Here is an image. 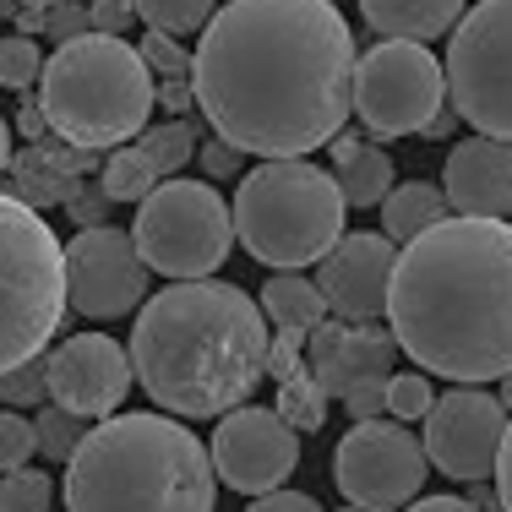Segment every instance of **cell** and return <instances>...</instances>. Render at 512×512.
Segmentation results:
<instances>
[{
	"label": "cell",
	"mask_w": 512,
	"mask_h": 512,
	"mask_svg": "<svg viewBox=\"0 0 512 512\" xmlns=\"http://www.w3.org/2000/svg\"><path fill=\"white\" fill-rule=\"evenodd\" d=\"M191 50V104L229 148L306 158L349 120L355 33L333 0H229Z\"/></svg>",
	"instance_id": "1"
},
{
	"label": "cell",
	"mask_w": 512,
	"mask_h": 512,
	"mask_svg": "<svg viewBox=\"0 0 512 512\" xmlns=\"http://www.w3.org/2000/svg\"><path fill=\"white\" fill-rule=\"evenodd\" d=\"M393 344L425 376L502 382L512 365V235L507 218H436L404 240L387 278Z\"/></svg>",
	"instance_id": "2"
},
{
	"label": "cell",
	"mask_w": 512,
	"mask_h": 512,
	"mask_svg": "<svg viewBox=\"0 0 512 512\" xmlns=\"http://www.w3.org/2000/svg\"><path fill=\"white\" fill-rule=\"evenodd\" d=\"M267 316L240 284L180 278L137 306L131 382L175 420H213L246 404L262 382Z\"/></svg>",
	"instance_id": "3"
},
{
	"label": "cell",
	"mask_w": 512,
	"mask_h": 512,
	"mask_svg": "<svg viewBox=\"0 0 512 512\" xmlns=\"http://www.w3.org/2000/svg\"><path fill=\"white\" fill-rule=\"evenodd\" d=\"M66 512H218L207 442L169 414H99L66 458Z\"/></svg>",
	"instance_id": "4"
},
{
	"label": "cell",
	"mask_w": 512,
	"mask_h": 512,
	"mask_svg": "<svg viewBox=\"0 0 512 512\" xmlns=\"http://www.w3.org/2000/svg\"><path fill=\"white\" fill-rule=\"evenodd\" d=\"M39 115L77 148H120L153 115V71L120 33H77L39 66Z\"/></svg>",
	"instance_id": "5"
},
{
	"label": "cell",
	"mask_w": 512,
	"mask_h": 512,
	"mask_svg": "<svg viewBox=\"0 0 512 512\" xmlns=\"http://www.w3.org/2000/svg\"><path fill=\"white\" fill-rule=\"evenodd\" d=\"M229 224L235 240L267 267H311L344 235V191L327 169L306 158H267L251 175H235Z\"/></svg>",
	"instance_id": "6"
},
{
	"label": "cell",
	"mask_w": 512,
	"mask_h": 512,
	"mask_svg": "<svg viewBox=\"0 0 512 512\" xmlns=\"http://www.w3.org/2000/svg\"><path fill=\"white\" fill-rule=\"evenodd\" d=\"M66 322L60 235L39 207L0 191V371L44 355Z\"/></svg>",
	"instance_id": "7"
},
{
	"label": "cell",
	"mask_w": 512,
	"mask_h": 512,
	"mask_svg": "<svg viewBox=\"0 0 512 512\" xmlns=\"http://www.w3.org/2000/svg\"><path fill=\"white\" fill-rule=\"evenodd\" d=\"M131 246L148 262V273L164 278H207L235 251V224L229 202L218 197L213 180H158L142 197Z\"/></svg>",
	"instance_id": "8"
},
{
	"label": "cell",
	"mask_w": 512,
	"mask_h": 512,
	"mask_svg": "<svg viewBox=\"0 0 512 512\" xmlns=\"http://www.w3.org/2000/svg\"><path fill=\"white\" fill-rule=\"evenodd\" d=\"M447 104L442 60L431 44L414 39H382L376 50L355 55V77H349V115L371 137H414L436 109Z\"/></svg>",
	"instance_id": "9"
},
{
	"label": "cell",
	"mask_w": 512,
	"mask_h": 512,
	"mask_svg": "<svg viewBox=\"0 0 512 512\" xmlns=\"http://www.w3.org/2000/svg\"><path fill=\"white\" fill-rule=\"evenodd\" d=\"M453 39H447V99L458 120H469L485 137L512 131V77H507V50H512V0H480L474 11H458Z\"/></svg>",
	"instance_id": "10"
},
{
	"label": "cell",
	"mask_w": 512,
	"mask_h": 512,
	"mask_svg": "<svg viewBox=\"0 0 512 512\" xmlns=\"http://www.w3.org/2000/svg\"><path fill=\"white\" fill-rule=\"evenodd\" d=\"M425 447L409 425L398 420H360L355 431H344V442L333 447V480L344 491V502H360L371 512H393L414 502L425 491Z\"/></svg>",
	"instance_id": "11"
},
{
	"label": "cell",
	"mask_w": 512,
	"mask_h": 512,
	"mask_svg": "<svg viewBox=\"0 0 512 512\" xmlns=\"http://www.w3.org/2000/svg\"><path fill=\"white\" fill-rule=\"evenodd\" d=\"M60 273H66V311L88 316V322H115V316L137 311L153 289L148 262L137 256L126 229L88 224L60 246Z\"/></svg>",
	"instance_id": "12"
},
{
	"label": "cell",
	"mask_w": 512,
	"mask_h": 512,
	"mask_svg": "<svg viewBox=\"0 0 512 512\" xmlns=\"http://www.w3.org/2000/svg\"><path fill=\"white\" fill-rule=\"evenodd\" d=\"M425 420V463L442 469L447 480H491L496 458L507 447V404L496 393H480L474 382H458L453 393L431 398Z\"/></svg>",
	"instance_id": "13"
},
{
	"label": "cell",
	"mask_w": 512,
	"mask_h": 512,
	"mask_svg": "<svg viewBox=\"0 0 512 512\" xmlns=\"http://www.w3.org/2000/svg\"><path fill=\"white\" fill-rule=\"evenodd\" d=\"M207 463H213L218 485H229V491H240V496H262V491H273V485H284L289 474H295L300 431H289V425L262 404H235L218 420Z\"/></svg>",
	"instance_id": "14"
},
{
	"label": "cell",
	"mask_w": 512,
	"mask_h": 512,
	"mask_svg": "<svg viewBox=\"0 0 512 512\" xmlns=\"http://www.w3.org/2000/svg\"><path fill=\"white\" fill-rule=\"evenodd\" d=\"M393 256L398 246L376 229H355L338 235L333 246L316 256V295L333 316L344 322H376L387 311V278H393Z\"/></svg>",
	"instance_id": "15"
},
{
	"label": "cell",
	"mask_w": 512,
	"mask_h": 512,
	"mask_svg": "<svg viewBox=\"0 0 512 512\" xmlns=\"http://www.w3.org/2000/svg\"><path fill=\"white\" fill-rule=\"evenodd\" d=\"M44 387H50L55 404L99 420V414H115L126 404L131 360L109 333H71L66 344H55L44 355Z\"/></svg>",
	"instance_id": "16"
},
{
	"label": "cell",
	"mask_w": 512,
	"mask_h": 512,
	"mask_svg": "<svg viewBox=\"0 0 512 512\" xmlns=\"http://www.w3.org/2000/svg\"><path fill=\"white\" fill-rule=\"evenodd\" d=\"M393 360H398V344L376 322H344V316L327 322L322 316L306 333V371L316 376V387L327 398H344L360 382H387Z\"/></svg>",
	"instance_id": "17"
},
{
	"label": "cell",
	"mask_w": 512,
	"mask_h": 512,
	"mask_svg": "<svg viewBox=\"0 0 512 512\" xmlns=\"http://www.w3.org/2000/svg\"><path fill=\"white\" fill-rule=\"evenodd\" d=\"M442 197H447V213L507 218L512 213V148H507V137L474 131L469 142H458V148L447 153Z\"/></svg>",
	"instance_id": "18"
},
{
	"label": "cell",
	"mask_w": 512,
	"mask_h": 512,
	"mask_svg": "<svg viewBox=\"0 0 512 512\" xmlns=\"http://www.w3.org/2000/svg\"><path fill=\"white\" fill-rule=\"evenodd\" d=\"M93 148H77V142L55 137V131H44V137H33L28 153H11L6 158V175H11V197L28 202V207H60L77 191V180L93 175Z\"/></svg>",
	"instance_id": "19"
},
{
	"label": "cell",
	"mask_w": 512,
	"mask_h": 512,
	"mask_svg": "<svg viewBox=\"0 0 512 512\" xmlns=\"http://www.w3.org/2000/svg\"><path fill=\"white\" fill-rule=\"evenodd\" d=\"M322 148L333 158V180L349 207H376L387 197V186H393V153L387 148H376L365 137H349V131H333Z\"/></svg>",
	"instance_id": "20"
},
{
	"label": "cell",
	"mask_w": 512,
	"mask_h": 512,
	"mask_svg": "<svg viewBox=\"0 0 512 512\" xmlns=\"http://www.w3.org/2000/svg\"><path fill=\"white\" fill-rule=\"evenodd\" d=\"M463 0H360V17L376 39H414L436 44L458 22Z\"/></svg>",
	"instance_id": "21"
},
{
	"label": "cell",
	"mask_w": 512,
	"mask_h": 512,
	"mask_svg": "<svg viewBox=\"0 0 512 512\" xmlns=\"http://www.w3.org/2000/svg\"><path fill=\"white\" fill-rule=\"evenodd\" d=\"M256 306H262L267 327H278V333H311V327L327 316L316 284H311V278H300V267H278V273L262 284Z\"/></svg>",
	"instance_id": "22"
},
{
	"label": "cell",
	"mask_w": 512,
	"mask_h": 512,
	"mask_svg": "<svg viewBox=\"0 0 512 512\" xmlns=\"http://www.w3.org/2000/svg\"><path fill=\"white\" fill-rule=\"evenodd\" d=\"M376 207H382V235L393 240V246H404V240H414L420 229H431L436 218H447V197H442V186H431V180L387 186V197Z\"/></svg>",
	"instance_id": "23"
},
{
	"label": "cell",
	"mask_w": 512,
	"mask_h": 512,
	"mask_svg": "<svg viewBox=\"0 0 512 512\" xmlns=\"http://www.w3.org/2000/svg\"><path fill=\"white\" fill-rule=\"evenodd\" d=\"M158 180H164V175L148 164V153H142V148H126V142H120V148L104 158V169H99V186H104L109 202H142V197L158 186Z\"/></svg>",
	"instance_id": "24"
},
{
	"label": "cell",
	"mask_w": 512,
	"mask_h": 512,
	"mask_svg": "<svg viewBox=\"0 0 512 512\" xmlns=\"http://www.w3.org/2000/svg\"><path fill=\"white\" fill-rule=\"evenodd\" d=\"M273 414L289 425V431H322L327 425V393L316 387V376L311 371H295V376H284L278 382V404H273Z\"/></svg>",
	"instance_id": "25"
},
{
	"label": "cell",
	"mask_w": 512,
	"mask_h": 512,
	"mask_svg": "<svg viewBox=\"0 0 512 512\" xmlns=\"http://www.w3.org/2000/svg\"><path fill=\"white\" fill-rule=\"evenodd\" d=\"M88 414L66 409V404H39V420H33V453H44L50 463H66L77 453V442L88 436Z\"/></svg>",
	"instance_id": "26"
},
{
	"label": "cell",
	"mask_w": 512,
	"mask_h": 512,
	"mask_svg": "<svg viewBox=\"0 0 512 512\" xmlns=\"http://www.w3.org/2000/svg\"><path fill=\"white\" fill-rule=\"evenodd\" d=\"M137 148L148 153V164L158 169V175H180V169L191 164V153H197V126H186V120L142 126L137 131Z\"/></svg>",
	"instance_id": "27"
},
{
	"label": "cell",
	"mask_w": 512,
	"mask_h": 512,
	"mask_svg": "<svg viewBox=\"0 0 512 512\" xmlns=\"http://www.w3.org/2000/svg\"><path fill=\"white\" fill-rule=\"evenodd\" d=\"M218 0H131V11H137L148 28L169 33V39H186V33H197L207 17H213Z\"/></svg>",
	"instance_id": "28"
},
{
	"label": "cell",
	"mask_w": 512,
	"mask_h": 512,
	"mask_svg": "<svg viewBox=\"0 0 512 512\" xmlns=\"http://www.w3.org/2000/svg\"><path fill=\"white\" fill-rule=\"evenodd\" d=\"M50 474L33 469V463H17V469L0 474V512H50Z\"/></svg>",
	"instance_id": "29"
},
{
	"label": "cell",
	"mask_w": 512,
	"mask_h": 512,
	"mask_svg": "<svg viewBox=\"0 0 512 512\" xmlns=\"http://www.w3.org/2000/svg\"><path fill=\"white\" fill-rule=\"evenodd\" d=\"M431 376L425 371H387L382 382V414H393V420H420L425 409H431Z\"/></svg>",
	"instance_id": "30"
},
{
	"label": "cell",
	"mask_w": 512,
	"mask_h": 512,
	"mask_svg": "<svg viewBox=\"0 0 512 512\" xmlns=\"http://www.w3.org/2000/svg\"><path fill=\"white\" fill-rule=\"evenodd\" d=\"M44 398H50V387H44V355H28L0 371V404L6 409H39Z\"/></svg>",
	"instance_id": "31"
},
{
	"label": "cell",
	"mask_w": 512,
	"mask_h": 512,
	"mask_svg": "<svg viewBox=\"0 0 512 512\" xmlns=\"http://www.w3.org/2000/svg\"><path fill=\"white\" fill-rule=\"evenodd\" d=\"M39 66H44L39 39H28V33H6V39H0V88L28 93L33 82H39Z\"/></svg>",
	"instance_id": "32"
},
{
	"label": "cell",
	"mask_w": 512,
	"mask_h": 512,
	"mask_svg": "<svg viewBox=\"0 0 512 512\" xmlns=\"http://www.w3.org/2000/svg\"><path fill=\"white\" fill-rule=\"evenodd\" d=\"M137 55L153 77H191V50L180 39H169V33H158V28H148V39L137 44Z\"/></svg>",
	"instance_id": "33"
},
{
	"label": "cell",
	"mask_w": 512,
	"mask_h": 512,
	"mask_svg": "<svg viewBox=\"0 0 512 512\" xmlns=\"http://www.w3.org/2000/svg\"><path fill=\"white\" fill-rule=\"evenodd\" d=\"M33 458V420H22V409L0 404V474Z\"/></svg>",
	"instance_id": "34"
},
{
	"label": "cell",
	"mask_w": 512,
	"mask_h": 512,
	"mask_svg": "<svg viewBox=\"0 0 512 512\" xmlns=\"http://www.w3.org/2000/svg\"><path fill=\"white\" fill-rule=\"evenodd\" d=\"M306 371V333H267V355H262V376L284 382V376Z\"/></svg>",
	"instance_id": "35"
},
{
	"label": "cell",
	"mask_w": 512,
	"mask_h": 512,
	"mask_svg": "<svg viewBox=\"0 0 512 512\" xmlns=\"http://www.w3.org/2000/svg\"><path fill=\"white\" fill-rule=\"evenodd\" d=\"M39 33L50 44H66V39H77V33H93L88 28V6H82V0H55V6H44Z\"/></svg>",
	"instance_id": "36"
},
{
	"label": "cell",
	"mask_w": 512,
	"mask_h": 512,
	"mask_svg": "<svg viewBox=\"0 0 512 512\" xmlns=\"http://www.w3.org/2000/svg\"><path fill=\"white\" fill-rule=\"evenodd\" d=\"M60 207L71 213V224H77V229H88V224H104L115 202H109V197H104V186L88 175V180H77V191H71V197L60 202Z\"/></svg>",
	"instance_id": "37"
},
{
	"label": "cell",
	"mask_w": 512,
	"mask_h": 512,
	"mask_svg": "<svg viewBox=\"0 0 512 512\" xmlns=\"http://www.w3.org/2000/svg\"><path fill=\"white\" fill-rule=\"evenodd\" d=\"M191 164H202V175L218 186V180H235L240 175V148H229L224 137H207V142H197Z\"/></svg>",
	"instance_id": "38"
},
{
	"label": "cell",
	"mask_w": 512,
	"mask_h": 512,
	"mask_svg": "<svg viewBox=\"0 0 512 512\" xmlns=\"http://www.w3.org/2000/svg\"><path fill=\"white\" fill-rule=\"evenodd\" d=\"M131 22H137L131 0H88V28L93 33H120V39H126Z\"/></svg>",
	"instance_id": "39"
},
{
	"label": "cell",
	"mask_w": 512,
	"mask_h": 512,
	"mask_svg": "<svg viewBox=\"0 0 512 512\" xmlns=\"http://www.w3.org/2000/svg\"><path fill=\"white\" fill-rule=\"evenodd\" d=\"M246 512H322V502H316V496H306V491H284V485H273V491L251 496Z\"/></svg>",
	"instance_id": "40"
},
{
	"label": "cell",
	"mask_w": 512,
	"mask_h": 512,
	"mask_svg": "<svg viewBox=\"0 0 512 512\" xmlns=\"http://www.w3.org/2000/svg\"><path fill=\"white\" fill-rule=\"evenodd\" d=\"M153 104L164 109V115H191V109H197L191 104V82L186 77H158L153 82Z\"/></svg>",
	"instance_id": "41"
},
{
	"label": "cell",
	"mask_w": 512,
	"mask_h": 512,
	"mask_svg": "<svg viewBox=\"0 0 512 512\" xmlns=\"http://www.w3.org/2000/svg\"><path fill=\"white\" fill-rule=\"evenodd\" d=\"M344 409L355 414V420H376L382 414V382H360L344 393Z\"/></svg>",
	"instance_id": "42"
},
{
	"label": "cell",
	"mask_w": 512,
	"mask_h": 512,
	"mask_svg": "<svg viewBox=\"0 0 512 512\" xmlns=\"http://www.w3.org/2000/svg\"><path fill=\"white\" fill-rule=\"evenodd\" d=\"M44 6H55V0H0V11H6L11 22H17L22 33H39V17Z\"/></svg>",
	"instance_id": "43"
},
{
	"label": "cell",
	"mask_w": 512,
	"mask_h": 512,
	"mask_svg": "<svg viewBox=\"0 0 512 512\" xmlns=\"http://www.w3.org/2000/svg\"><path fill=\"white\" fill-rule=\"evenodd\" d=\"M404 512H480V507L469 496H414V502H404Z\"/></svg>",
	"instance_id": "44"
},
{
	"label": "cell",
	"mask_w": 512,
	"mask_h": 512,
	"mask_svg": "<svg viewBox=\"0 0 512 512\" xmlns=\"http://www.w3.org/2000/svg\"><path fill=\"white\" fill-rule=\"evenodd\" d=\"M458 126H463V120H458V109H453V104H442V109H436V115L420 126V131H414V137H436V142H442V137H453Z\"/></svg>",
	"instance_id": "45"
},
{
	"label": "cell",
	"mask_w": 512,
	"mask_h": 512,
	"mask_svg": "<svg viewBox=\"0 0 512 512\" xmlns=\"http://www.w3.org/2000/svg\"><path fill=\"white\" fill-rule=\"evenodd\" d=\"M44 131H50V126H44V115H39V104H28V109H22V137H44Z\"/></svg>",
	"instance_id": "46"
},
{
	"label": "cell",
	"mask_w": 512,
	"mask_h": 512,
	"mask_svg": "<svg viewBox=\"0 0 512 512\" xmlns=\"http://www.w3.org/2000/svg\"><path fill=\"white\" fill-rule=\"evenodd\" d=\"M6 158H11V126L0 120V175H6Z\"/></svg>",
	"instance_id": "47"
},
{
	"label": "cell",
	"mask_w": 512,
	"mask_h": 512,
	"mask_svg": "<svg viewBox=\"0 0 512 512\" xmlns=\"http://www.w3.org/2000/svg\"><path fill=\"white\" fill-rule=\"evenodd\" d=\"M338 512H371V507H360V502H349V507H338Z\"/></svg>",
	"instance_id": "48"
},
{
	"label": "cell",
	"mask_w": 512,
	"mask_h": 512,
	"mask_svg": "<svg viewBox=\"0 0 512 512\" xmlns=\"http://www.w3.org/2000/svg\"><path fill=\"white\" fill-rule=\"evenodd\" d=\"M333 6H338V0H333Z\"/></svg>",
	"instance_id": "49"
}]
</instances>
